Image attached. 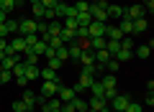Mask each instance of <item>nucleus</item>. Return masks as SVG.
Here are the masks:
<instances>
[{
    "label": "nucleus",
    "instance_id": "8",
    "mask_svg": "<svg viewBox=\"0 0 154 112\" xmlns=\"http://www.w3.org/2000/svg\"><path fill=\"white\" fill-rule=\"evenodd\" d=\"M152 46H154V41L149 38V43H141L139 48H134V56H139V59H149V56H152Z\"/></svg>",
    "mask_w": 154,
    "mask_h": 112
},
{
    "label": "nucleus",
    "instance_id": "27",
    "mask_svg": "<svg viewBox=\"0 0 154 112\" xmlns=\"http://www.w3.org/2000/svg\"><path fill=\"white\" fill-rule=\"evenodd\" d=\"M90 48H93V51H100V48H105V38H103V36L90 38Z\"/></svg>",
    "mask_w": 154,
    "mask_h": 112
},
{
    "label": "nucleus",
    "instance_id": "59",
    "mask_svg": "<svg viewBox=\"0 0 154 112\" xmlns=\"http://www.w3.org/2000/svg\"><path fill=\"white\" fill-rule=\"evenodd\" d=\"M0 87H3V82H0Z\"/></svg>",
    "mask_w": 154,
    "mask_h": 112
},
{
    "label": "nucleus",
    "instance_id": "50",
    "mask_svg": "<svg viewBox=\"0 0 154 112\" xmlns=\"http://www.w3.org/2000/svg\"><path fill=\"white\" fill-rule=\"evenodd\" d=\"M44 56H46V59H49V56H57V51H54V48H51V46H46V51H44Z\"/></svg>",
    "mask_w": 154,
    "mask_h": 112
},
{
    "label": "nucleus",
    "instance_id": "42",
    "mask_svg": "<svg viewBox=\"0 0 154 112\" xmlns=\"http://www.w3.org/2000/svg\"><path fill=\"white\" fill-rule=\"evenodd\" d=\"M23 110H28L23 99H16V102H13V112H23Z\"/></svg>",
    "mask_w": 154,
    "mask_h": 112
},
{
    "label": "nucleus",
    "instance_id": "11",
    "mask_svg": "<svg viewBox=\"0 0 154 112\" xmlns=\"http://www.w3.org/2000/svg\"><path fill=\"white\" fill-rule=\"evenodd\" d=\"M57 97H59L62 102H72L77 94H75V89H72V87H64V84H62V87H59V92H57Z\"/></svg>",
    "mask_w": 154,
    "mask_h": 112
},
{
    "label": "nucleus",
    "instance_id": "36",
    "mask_svg": "<svg viewBox=\"0 0 154 112\" xmlns=\"http://www.w3.org/2000/svg\"><path fill=\"white\" fill-rule=\"evenodd\" d=\"M57 59H59L62 64H64V61H69V56H67V46H59V48H57Z\"/></svg>",
    "mask_w": 154,
    "mask_h": 112
},
{
    "label": "nucleus",
    "instance_id": "33",
    "mask_svg": "<svg viewBox=\"0 0 154 112\" xmlns=\"http://www.w3.org/2000/svg\"><path fill=\"white\" fill-rule=\"evenodd\" d=\"M31 48L36 51V56H44V51H46V41H36Z\"/></svg>",
    "mask_w": 154,
    "mask_h": 112
},
{
    "label": "nucleus",
    "instance_id": "19",
    "mask_svg": "<svg viewBox=\"0 0 154 112\" xmlns=\"http://www.w3.org/2000/svg\"><path fill=\"white\" fill-rule=\"evenodd\" d=\"M105 105H108V102H105L103 97H90L88 99V110H103Z\"/></svg>",
    "mask_w": 154,
    "mask_h": 112
},
{
    "label": "nucleus",
    "instance_id": "51",
    "mask_svg": "<svg viewBox=\"0 0 154 112\" xmlns=\"http://www.w3.org/2000/svg\"><path fill=\"white\" fill-rule=\"evenodd\" d=\"M16 82H18L21 87H26V84H28V79H26V76H16Z\"/></svg>",
    "mask_w": 154,
    "mask_h": 112
},
{
    "label": "nucleus",
    "instance_id": "15",
    "mask_svg": "<svg viewBox=\"0 0 154 112\" xmlns=\"http://www.w3.org/2000/svg\"><path fill=\"white\" fill-rule=\"evenodd\" d=\"M118 31H121L123 36H134V21H128V18H121V23H118Z\"/></svg>",
    "mask_w": 154,
    "mask_h": 112
},
{
    "label": "nucleus",
    "instance_id": "21",
    "mask_svg": "<svg viewBox=\"0 0 154 112\" xmlns=\"http://www.w3.org/2000/svg\"><path fill=\"white\" fill-rule=\"evenodd\" d=\"M21 99L26 102V107H28V110H33V107H36V92H31V89H26V94H23Z\"/></svg>",
    "mask_w": 154,
    "mask_h": 112
},
{
    "label": "nucleus",
    "instance_id": "24",
    "mask_svg": "<svg viewBox=\"0 0 154 112\" xmlns=\"http://www.w3.org/2000/svg\"><path fill=\"white\" fill-rule=\"evenodd\" d=\"M72 105H75V112H88V102H85L80 94H77L75 99H72Z\"/></svg>",
    "mask_w": 154,
    "mask_h": 112
},
{
    "label": "nucleus",
    "instance_id": "45",
    "mask_svg": "<svg viewBox=\"0 0 154 112\" xmlns=\"http://www.w3.org/2000/svg\"><path fill=\"white\" fill-rule=\"evenodd\" d=\"M62 26H64V28H72V31H75V28H77V21H75V18H67Z\"/></svg>",
    "mask_w": 154,
    "mask_h": 112
},
{
    "label": "nucleus",
    "instance_id": "23",
    "mask_svg": "<svg viewBox=\"0 0 154 112\" xmlns=\"http://www.w3.org/2000/svg\"><path fill=\"white\" fill-rule=\"evenodd\" d=\"M131 56H134V51H128V48H121V51L116 53L113 59L118 61V64H123V61H128V59H131Z\"/></svg>",
    "mask_w": 154,
    "mask_h": 112
},
{
    "label": "nucleus",
    "instance_id": "52",
    "mask_svg": "<svg viewBox=\"0 0 154 112\" xmlns=\"http://www.w3.org/2000/svg\"><path fill=\"white\" fill-rule=\"evenodd\" d=\"M5 46H8V38H0V53L5 51Z\"/></svg>",
    "mask_w": 154,
    "mask_h": 112
},
{
    "label": "nucleus",
    "instance_id": "28",
    "mask_svg": "<svg viewBox=\"0 0 154 112\" xmlns=\"http://www.w3.org/2000/svg\"><path fill=\"white\" fill-rule=\"evenodd\" d=\"M146 31V18H136L134 21V33H144Z\"/></svg>",
    "mask_w": 154,
    "mask_h": 112
},
{
    "label": "nucleus",
    "instance_id": "29",
    "mask_svg": "<svg viewBox=\"0 0 154 112\" xmlns=\"http://www.w3.org/2000/svg\"><path fill=\"white\" fill-rule=\"evenodd\" d=\"M75 10L77 13H88L90 10V0H77V3H75Z\"/></svg>",
    "mask_w": 154,
    "mask_h": 112
},
{
    "label": "nucleus",
    "instance_id": "10",
    "mask_svg": "<svg viewBox=\"0 0 154 112\" xmlns=\"http://www.w3.org/2000/svg\"><path fill=\"white\" fill-rule=\"evenodd\" d=\"M38 76H41L44 82H62V79H59V74H57L54 69H49V66H44V69H38Z\"/></svg>",
    "mask_w": 154,
    "mask_h": 112
},
{
    "label": "nucleus",
    "instance_id": "58",
    "mask_svg": "<svg viewBox=\"0 0 154 112\" xmlns=\"http://www.w3.org/2000/svg\"><path fill=\"white\" fill-rule=\"evenodd\" d=\"M0 59H3V53H0Z\"/></svg>",
    "mask_w": 154,
    "mask_h": 112
},
{
    "label": "nucleus",
    "instance_id": "49",
    "mask_svg": "<svg viewBox=\"0 0 154 112\" xmlns=\"http://www.w3.org/2000/svg\"><path fill=\"white\" fill-rule=\"evenodd\" d=\"M41 5H44V8H54L57 0H41Z\"/></svg>",
    "mask_w": 154,
    "mask_h": 112
},
{
    "label": "nucleus",
    "instance_id": "41",
    "mask_svg": "<svg viewBox=\"0 0 154 112\" xmlns=\"http://www.w3.org/2000/svg\"><path fill=\"white\" fill-rule=\"evenodd\" d=\"M11 79H13V71H8V69H3V71H0V82H3V84H8Z\"/></svg>",
    "mask_w": 154,
    "mask_h": 112
},
{
    "label": "nucleus",
    "instance_id": "5",
    "mask_svg": "<svg viewBox=\"0 0 154 112\" xmlns=\"http://www.w3.org/2000/svg\"><path fill=\"white\" fill-rule=\"evenodd\" d=\"M59 87H62V82H44L41 84V97H57Z\"/></svg>",
    "mask_w": 154,
    "mask_h": 112
},
{
    "label": "nucleus",
    "instance_id": "4",
    "mask_svg": "<svg viewBox=\"0 0 154 112\" xmlns=\"http://www.w3.org/2000/svg\"><path fill=\"white\" fill-rule=\"evenodd\" d=\"M128 102H131V97H128V94H118V97H113V99H110V105H113L110 110H113V112H123Z\"/></svg>",
    "mask_w": 154,
    "mask_h": 112
},
{
    "label": "nucleus",
    "instance_id": "7",
    "mask_svg": "<svg viewBox=\"0 0 154 112\" xmlns=\"http://www.w3.org/2000/svg\"><path fill=\"white\" fill-rule=\"evenodd\" d=\"M8 43H11V46H13V51H16V53H21V56L26 53V48H28V43H26V38H23V36H13Z\"/></svg>",
    "mask_w": 154,
    "mask_h": 112
},
{
    "label": "nucleus",
    "instance_id": "20",
    "mask_svg": "<svg viewBox=\"0 0 154 112\" xmlns=\"http://www.w3.org/2000/svg\"><path fill=\"white\" fill-rule=\"evenodd\" d=\"M23 56H26V61H23V64H31V66H36V64H38V59H41V56H36V51H33L31 46L26 48V53H23Z\"/></svg>",
    "mask_w": 154,
    "mask_h": 112
},
{
    "label": "nucleus",
    "instance_id": "38",
    "mask_svg": "<svg viewBox=\"0 0 154 112\" xmlns=\"http://www.w3.org/2000/svg\"><path fill=\"white\" fill-rule=\"evenodd\" d=\"M121 48H128V51H134V38H131V36H123V38H121Z\"/></svg>",
    "mask_w": 154,
    "mask_h": 112
},
{
    "label": "nucleus",
    "instance_id": "56",
    "mask_svg": "<svg viewBox=\"0 0 154 112\" xmlns=\"http://www.w3.org/2000/svg\"><path fill=\"white\" fill-rule=\"evenodd\" d=\"M23 112H33V110H23Z\"/></svg>",
    "mask_w": 154,
    "mask_h": 112
},
{
    "label": "nucleus",
    "instance_id": "1",
    "mask_svg": "<svg viewBox=\"0 0 154 112\" xmlns=\"http://www.w3.org/2000/svg\"><path fill=\"white\" fill-rule=\"evenodd\" d=\"M123 18H128V21H136V18H146V10H144L141 5H128V8H123Z\"/></svg>",
    "mask_w": 154,
    "mask_h": 112
},
{
    "label": "nucleus",
    "instance_id": "57",
    "mask_svg": "<svg viewBox=\"0 0 154 112\" xmlns=\"http://www.w3.org/2000/svg\"><path fill=\"white\" fill-rule=\"evenodd\" d=\"M0 71H3V64H0Z\"/></svg>",
    "mask_w": 154,
    "mask_h": 112
},
{
    "label": "nucleus",
    "instance_id": "14",
    "mask_svg": "<svg viewBox=\"0 0 154 112\" xmlns=\"http://www.w3.org/2000/svg\"><path fill=\"white\" fill-rule=\"evenodd\" d=\"M105 13H108V21H110V18H118V21L123 18V8H121V5H113V3H108Z\"/></svg>",
    "mask_w": 154,
    "mask_h": 112
},
{
    "label": "nucleus",
    "instance_id": "48",
    "mask_svg": "<svg viewBox=\"0 0 154 112\" xmlns=\"http://www.w3.org/2000/svg\"><path fill=\"white\" fill-rule=\"evenodd\" d=\"M11 33H8V28H5V23H0V38H8Z\"/></svg>",
    "mask_w": 154,
    "mask_h": 112
},
{
    "label": "nucleus",
    "instance_id": "26",
    "mask_svg": "<svg viewBox=\"0 0 154 112\" xmlns=\"http://www.w3.org/2000/svg\"><path fill=\"white\" fill-rule=\"evenodd\" d=\"M75 21H77V26H90V23H93V18H90V13H77Z\"/></svg>",
    "mask_w": 154,
    "mask_h": 112
},
{
    "label": "nucleus",
    "instance_id": "40",
    "mask_svg": "<svg viewBox=\"0 0 154 112\" xmlns=\"http://www.w3.org/2000/svg\"><path fill=\"white\" fill-rule=\"evenodd\" d=\"M5 28H8V33H18V21L8 18V21H5Z\"/></svg>",
    "mask_w": 154,
    "mask_h": 112
},
{
    "label": "nucleus",
    "instance_id": "2",
    "mask_svg": "<svg viewBox=\"0 0 154 112\" xmlns=\"http://www.w3.org/2000/svg\"><path fill=\"white\" fill-rule=\"evenodd\" d=\"M90 18L93 21H98V23H108V13H105V8H100V5H95V3H90Z\"/></svg>",
    "mask_w": 154,
    "mask_h": 112
},
{
    "label": "nucleus",
    "instance_id": "18",
    "mask_svg": "<svg viewBox=\"0 0 154 112\" xmlns=\"http://www.w3.org/2000/svg\"><path fill=\"white\" fill-rule=\"evenodd\" d=\"M105 51L110 53V59H113L116 53L121 51V41H110V38H105Z\"/></svg>",
    "mask_w": 154,
    "mask_h": 112
},
{
    "label": "nucleus",
    "instance_id": "60",
    "mask_svg": "<svg viewBox=\"0 0 154 112\" xmlns=\"http://www.w3.org/2000/svg\"><path fill=\"white\" fill-rule=\"evenodd\" d=\"M110 112H113V110H110Z\"/></svg>",
    "mask_w": 154,
    "mask_h": 112
},
{
    "label": "nucleus",
    "instance_id": "34",
    "mask_svg": "<svg viewBox=\"0 0 154 112\" xmlns=\"http://www.w3.org/2000/svg\"><path fill=\"white\" fill-rule=\"evenodd\" d=\"M46 66H49V69H54V71H59V66H62V61L57 59V56H49V59H46Z\"/></svg>",
    "mask_w": 154,
    "mask_h": 112
},
{
    "label": "nucleus",
    "instance_id": "22",
    "mask_svg": "<svg viewBox=\"0 0 154 112\" xmlns=\"http://www.w3.org/2000/svg\"><path fill=\"white\" fill-rule=\"evenodd\" d=\"M108 59H110V53L105 51V48H100V51H95V64H108Z\"/></svg>",
    "mask_w": 154,
    "mask_h": 112
},
{
    "label": "nucleus",
    "instance_id": "46",
    "mask_svg": "<svg viewBox=\"0 0 154 112\" xmlns=\"http://www.w3.org/2000/svg\"><path fill=\"white\" fill-rule=\"evenodd\" d=\"M75 16H77L75 5H67V10H64V18H75Z\"/></svg>",
    "mask_w": 154,
    "mask_h": 112
},
{
    "label": "nucleus",
    "instance_id": "55",
    "mask_svg": "<svg viewBox=\"0 0 154 112\" xmlns=\"http://www.w3.org/2000/svg\"><path fill=\"white\" fill-rule=\"evenodd\" d=\"M88 112H98V110H88Z\"/></svg>",
    "mask_w": 154,
    "mask_h": 112
},
{
    "label": "nucleus",
    "instance_id": "16",
    "mask_svg": "<svg viewBox=\"0 0 154 112\" xmlns=\"http://www.w3.org/2000/svg\"><path fill=\"white\" fill-rule=\"evenodd\" d=\"M18 61H21V53H18V56H3V59H0V64H3V69L13 71V66H16Z\"/></svg>",
    "mask_w": 154,
    "mask_h": 112
},
{
    "label": "nucleus",
    "instance_id": "35",
    "mask_svg": "<svg viewBox=\"0 0 154 112\" xmlns=\"http://www.w3.org/2000/svg\"><path fill=\"white\" fill-rule=\"evenodd\" d=\"M118 66H121V64H118L116 59H108V64H105V71H108V74H116V71H118Z\"/></svg>",
    "mask_w": 154,
    "mask_h": 112
},
{
    "label": "nucleus",
    "instance_id": "13",
    "mask_svg": "<svg viewBox=\"0 0 154 112\" xmlns=\"http://www.w3.org/2000/svg\"><path fill=\"white\" fill-rule=\"evenodd\" d=\"M59 33H62V23L59 21H49V23H46V38L59 36ZM46 38H44V41H46Z\"/></svg>",
    "mask_w": 154,
    "mask_h": 112
},
{
    "label": "nucleus",
    "instance_id": "37",
    "mask_svg": "<svg viewBox=\"0 0 154 112\" xmlns=\"http://www.w3.org/2000/svg\"><path fill=\"white\" fill-rule=\"evenodd\" d=\"M23 71H26V64H23V61H18V64L13 66V79H16V76H23Z\"/></svg>",
    "mask_w": 154,
    "mask_h": 112
},
{
    "label": "nucleus",
    "instance_id": "25",
    "mask_svg": "<svg viewBox=\"0 0 154 112\" xmlns=\"http://www.w3.org/2000/svg\"><path fill=\"white\" fill-rule=\"evenodd\" d=\"M23 76H26L28 82H31V79H38V66H31V64H26V71H23Z\"/></svg>",
    "mask_w": 154,
    "mask_h": 112
},
{
    "label": "nucleus",
    "instance_id": "61",
    "mask_svg": "<svg viewBox=\"0 0 154 112\" xmlns=\"http://www.w3.org/2000/svg\"><path fill=\"white\" fill-rule=\"evenodd\" d=\"M11 112H13V110H11Z\"/></svg>",
    "mask_w": 154,
    "mask_h": 112
},
{
    "label": "nucleus",
    "instance_id": "54",
    "mask_svg": "<svg viewBox=\"0 0 154 112\" xmlns=\"http://www.w3.org/2000/svg\"><path fill=\"white\" fill-rule=\"evenodd\" d=\"M28 3H31V5H38V3H41V0H28Z\"/></svg>",
    "mask_w": 154,
    "mask_h": 112
},
{
    "label": "nucleus",
    "instance_id": "12",
    "mask_svg": "<svg viewBox=\"0 0 154 112\" xmlns=\"http://www.w3.org/2000/svg\"><path fill=\"white\" fill-rule=\"evenodd\" d=\"M80 53H82V46H80L77 41L67 46V56H69V61H80Z\"/></svg>",
    "mask_w": 154,
    "mask_h": 112
},
{
    "label": "nucleus",
    "instance_id": "30",
    "mask_svg": "<svg viewBox=\"0 0 154 112\" xmlns=\"http://www.w3.org/2000/svg\"><path fill=\"white\" fill-rule=\"evenodd\" d=\"M90 94H93V97H103V84H100L98 79H95L93 87H90Z\"/></svg>",
    "mask_w": 154,
    "mask_h": 112
},
{
    "label": "nucleus",
    "instance_id": "43",
    "mask_svg": "<svg viewBox=\"0 0 154 112\" xmlns=\"http://www.w3.org/2000/svg\"><path fill=\"white\" fill-rule=\"evenodd\" d=\"M44 21H57V13H54V8H46V10H44Z\"/></svg>",
    "mask_w": 154,
    "mask_h": 112
},
{
    "label": "nucleus",
    "instance_id": "47",
    "mask_svg": "<svg viewBox=\"0 0 154 112\" xmlns=\"http://www.w3.org/2000/svg\"><path fill=\"white\" fill-rule=\"evenodd\" d=\"M144 102H146V107H152V105H154V94H152V92H146V97H144Z\"/></svg>",
    "mask_w": 154,
    "mask_h": 112
},
{
    "label": "nucleus",
    "instance_id": "3",
    "mask_svg": "<svg viewBox=\"0 0 154 112\" xmlns=\"http://www.w3.org/2000/svg\"><path fill=\"white\" fill-rule=\"evenodd\" d=\"M28 33H36V21L33 18H23L18 23V36H28Z\"/></svg>",
    "mask_w": 154,
    "mask_h": 112
},
{
    "label": "nucleus",
    "instance_id": "44",
    "mask_svg": "<svg viewBox=\"0 0 154 112\" xmlns=\"http://www.w3.org/2000/svg\"><path fill=\"white\" fill-rule=\"evenodd\" d=\"M23 38H26V43H28V46H33L36 41H41V38H38V33H28V36H23Z\"/></svg>",
    "mask_w": 154,
    "mask_h": 112
},
{
    "label": "nucleus",
    "instance_id": "53",
    "mask_svg": "<svg viewBox=\"0 0 154 112\" xmlns=\"http://www.w3.org/2000/svg\"><path fill=\"white\" fill-rule=\"evenodd\" d=\"M8 21V13H3V10H0V23H5Z\"/></svg>",
    "mask_w": 154,
    "mask_h": 112
},
{
    "label": "nucleus",
    "instance_id": "39",
    "mask_svg": "<svg viewBox=\"0 0 154 112\" xmlns=\"http://www.w3.org/2000/svg\"><path fill=\"white\" fill-rule=\"evenodd\" d=\"M123 112H144V107L139 105V102H128V105H126V110H123Z\"/></svg>",
    "mask_w": 154,
    "mask_h": 112
},
{
    "label": "nucleus",
    "instance_id": "31",
    "mask_svg": "<svg viewBox=\"0 0 154 112\" xmlns=\"http://www.w3.org/2000/svg\"><path fill=\"white\" fill-rule=\"evenodd\" d=\"M100 84H103V89H108V87H116V76L113 74H108V76H103V79H98Z\"/></svg>",
    "mask_w": 154,
    "mask_h": 112
},
{
    "label": "nucleus",
    "instance_id": "17",
    "mask_svg": "<svg viewBox=\"0 0 154 112\" xmlns=\"http://www.w3.org/2000/svg\"><path fill=\"white\" fill-rule=\"evenodd\" d=\"M105 38H110V41H121L123 33L118 31V26H105Z\"/></svg>",
    "mask_w": 154,
    "mask_h": 112
},
{
    "label": "nucleus",
    "instance_id": "32",
    "mask_svg": "<svg viewBox=\"0 0 154 112\" xmlns=\"http://www.w3.org/2000/svg\"><path fill=\"white\" fill-rule=\"evenodd\" d=\"M31 8H33V16H36L33 21H44V10H46V8L41 5V3H38V5H31Z\"/></svg>",
    "mask_w": 154,
    "mask_h": 112
},
{
    "label": "nucleus",
    "instance_id": "9",
    "mask_svg": "<svg viewBox=\"0 0 154 112\" xmlns=\"http://www.w3.org/2000/svg\"><path fill=\"white\" fill-rule=\"evenodd\" d=\"M80 64H82V66H93L95 64V51H93V48H82V53H80Z\"/></svg>",
    "mask_w": 154,
    "mask_h": 112
},
{
    "label": "nucleus",
    "instance_id": "6",
    "mask_svg": "<svg viewBox=\"0 0 154 112\" xmlns=\"http://www.w3.org/2000/svg\"><path fill=\"white\" fill-rule=\"evenodd\" d=\"M105 26H108V23H98V21H93V23L88 26V36H90V38H98V36L105 38Z\"/></svg>",
    "mask_w": 154,
    "mask_h": 112
}]
</instances>
